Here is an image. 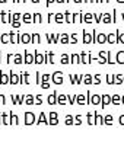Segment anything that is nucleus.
Here are the masks:
<instances>
[{
  "label": "nucleus",
  "instance_id": "f257e3e1",
  "mask_svg": "<svg viewBox=\"0 0 124 144\" xmlns=\"http://www.w3.org/2000/svg\"><path fill=\"white\" fill-rule=\"evenodd\" d=\"M25 124L26 125H29V124H32V122H35V116H34V114H31V112H26L25 114Z\"/></svg>",
  "mask_w": 124,
  "mask_h": 144
},
{
  "label": "nucleus",
  "instance_id": "c03bdc74",
  "mask_svg": "<svg viewBox=\"0 0 124 144\" xmlns=\"http://www.w3.org/2000/svg\"><path fill=\"white\" fill-rule=\"evenodd\" d=\"M120 124H121V125H124V115H121V116H120Z\"/></svg>",
  "mask_w": 124,
  "mask_h": 144
},
{
  "label": "nucleus",
  "instance_id": "20e7f679",
  "mask_svg": "<svg viewBox=\"0 0 124 144\" xmlns=\"http://www.w3.org/2000/svg\"><path fill=\"white\" fill-rule=\"evenodd\" d=\"M57 100H59V99H57V93H53V95L48 96V103H50V105H54Z\"/></svg>",
  "mask_w": 124,
  "mask_h": 144
},
{
  "label": "nucleus",
  "instance_id": "393cba45",
  "mask_svg": "<svg viewBox=\"0 0 124 144\" xmlns=\"http://www.w3.org/2000/svg\"><path fill=\"white\" fill-rule=\"evenodd\" d=\"M41 122H47V118H45V115H44V114H41V115H40V119H38V124H41Z\"/></svg>",
  "mask_w": 124,
  "mask_h": 144
},
{
  "label": "nucleus",
  "instance_id": "ea45409f",
  "mask_svg": "<svg viewBox=\"0 0 124 144\" xmlns=\"http://www.w3.org/2000/svg\"><path fill=\"white\" fill-rule=\"evenodd\" d=\"M77 103H85V99H83V96H82V95H79V96H77Z\"/></svg>",
  "mask_w": 124,
  "mask_h": 144
},
{
  "label": "nucleus",
  "instance_id": "2eb2a0df",
  "mask_svg": "<svg viewBox=\"0 0 124 144\" xmlns=\"http://www.w3.org/2000/svg\"><path fill=\"white\" fill-rule=\"evenodd\" d=\"M107 38H108V37H105V35H102V33H101L99 37H98V39H96V42H101V44H102V42H105V41H108Z\"/></svg>",
  "mask_w": 124,
  "mask_h": 144
},
{
  "label": "nucleus",
  "instance_id": "37998d69",
  "mask_svg": "<svg viewBox=\"0 0 124 144\" xmlns=\"http://www.w3.org/2000/svg\"><path fill=\"white\" fill-rule=\"evenodd\" d=\"M12 119H13V121H12V122H13V124H18V118H16V116H15V115H12Z\"/></svg>",
  "mask_w": 124,
  "mask_h": 144
},
{
  "label": "nucleus",
  "instance_id": "39448f33",
  "mask_svg": "<svg viewBox=\"0 0 124 144\" xmlns=\"http://www.w3.org/2000/svg\"><path fill=\"white\" fill-rule=\"evenodd\" d=\"M2 22L3 23H9V22H12V17L9 15H6L5 12H2Z\"/></svg>",
  "mask_w": 124,
  "mask_h": 144
},
{
  "label": "nucleus",
  "instance_id": "4be33fe9",
  "mask_svg": "<svg viewBox=\"0 0 124 144\" xmlns=\"http://www.w3.org/2000/svg\"><path fill=\"white\" fill-rule=\"evenodd\" d=\"M102 21H104L105 23H108V22H111V16H110V13H107V15H105Z\"/></svg>",
  "mask_w": 124,
  "mask_h": 144
},
{
  "label": "nucleus",
  "instance_id": "603ef678",
  "mask_svg": "<svg viewBox=\"0 0 124 144\" xmlns=\"http://www.w3.org/2000/svg\"><path fill=\"white\" fill-rule=\"evenodd\" d=\"M57 2H59V3H63V0H57Z\"/></svg>",
  "mask_w": 124,
  "mask_h": 144
},
{
  "label": "nucleus",
  "instance_id": "bb28decb",
  "mask_svg": "<svg viewBox=\"0 0 124 144\" xmlns=\"http://www.w3.org/2000/svg\"><path fill=\"white\" fill-rule=\"evenodd\" d=\"M64 15H66V21H67V22H73V19H72V15H70L69 12H66Z\"/></svg>",
  "mask_w": 124,
  "mask_h": 144
},
{
  "label": "nucleus",
  "instance_id": "5fc2aeb1",
  "mask_svg": "<svg viewBox=\"0 0 124 144\" xmlns=\"http://www.w3.org/2000/svg\"><path fill=\"white\" fill-rule=\"evenodd\" d=\"M51 2H53V0H48V3H51Z\"/></svg>",
  "mask_w": 124,
  "mask_h": 144
},
{
  "label": "nucleus",
  "instance_id": "4c0bfd02",
  "mask_svg": "<svg viewBox=\"0 0 124 144\" xmlns=\"http://www.w3.org/2000/svg\"><path fill=\"white\" fill-rule=\"evenodd\" d=\"M34 22H41V16H40L38 13H37V15L34 16Z\"/></svg>",
  "mask_w": 124,
  "mask_h": 144
},
{
  "label": "nucleus",
  "instance_id": "f3484780",
  "mask_svg": "<svg viewBox=\"0 0 124 144\" xmlns=\"http://www.w3.org/2000/svg\"><path fill=\"white\" fill-rule=\"evenodd\" d=\"M10 82H12V83H18V82H19V77H18L15 73H12V74H10Z\"/></svg>",
  "mask_w": 124,
  "mask_h": 144
},
{
  "label": "nucleus",
  "instance_id": "cd10ccee",
  "mask_svg": "<svg viewBox=\"0 0 124 144\" xmlns=\"http://www.w3.org/2000/svg\"><path fill=\"white\" fill-rule=\"evenodd\" d=\"M66 124L67 125H72L73 124V118L72 116H66Z\"/></svg>",
  "mask_w": 124,
  "mask_h": 144
},
{
  "label": "nucleus",
  "instance_id": "864d4df0",
  "mask_svg": "<svg viewBox=\"0 0 124 144\" xmlns=\"http://www.w3.org/2000/svg\"><path fill=\"white\" fill-rule=\"evenodd\" d=\"M32 2H34V3H37V2H38V0H32Z\"/></svg>",
  "mask_w": 124,
  "mask_h": 144
},
{
  "label": "nucleus",
  "instance_id": "72a5a7b5",
  "mask_svg": "<svg viewBox=\"0 0 124 144\" xmlns=\"http://www.w3.org/2000/svg\"><path fill=\"white\" fill-rule=\"evenodd\" d=\"M34 102H35V100H34L32 96H26V103H28V105H31V103H34Z\"/></svg>",
  "mask_w": 124,
  "mask_h": 144
},
{
  "label": "nucleus",
  "instance_id": "c9c22d12",
  "mask_svg": "<svg viewBox=\"0 0 124 144\" xmlns=\"http://www.w3.org/2000/svg\"><path fill=\"white\" fill-rule=\"evenodd\" d=\"M105 124H112V116H105Z\"/></svg>",
  "mask_w": 124,
  "mask_h": 144
},
{
  "label": "nucleus",
  "instance_id": "ddd939ff",
  "mask_svg": "<svg viewBox=\"0 0 124 144\" xmlns=\"http://www.w3.org/2000/svg\"><path fill=\"white\" fill-rule=\"evenodd\" d=\"M117 61L118 63H124V51H120L117 54Z\"/></svg>",
  "mask_w": 124,
  "mask_h": 144
},
{
  "label": "nucleus",
  "instance_id": "aec40b11",
  "mask_svg": "<svg viewBox=\"0 0 124 144\" xmlns=\"http://www.w3.org/2000/svg\"><path fill=\"white\" fill-rule=\"evenodd\" d=\"M92 19H94V16H92L91 13L85 15V22H92Z\"/></svg>",
  "mask_w": 124,
  "mask_h": 144
},
{
  "label": "nucleus",
  "instance_id": "b1692460",
  "mask_svg": "<svg viewBox=\"0 0 124 144\" xmlns=\"http://www.w3.org/2000/svg\"><path fill=\"white\" fill-rule=\"evenodd\" d=\"M59 103H61V105H64V103H66V96H64V95L59 96Z\"/></svg>",
  "mask_w": 124,
  "mask_h": 144
},
{
  "label": "nucleus",
  "instance_id": "a18cd8bd",
  "mask_svg": "<svg viewBox=\"0 0 124 144\" xmlns=\"http://www.w3.org/2000/svg\"><path fill=\"white\" fill-rule=\"evenodd\" d=\"M72 42H76V35H72V39H70Z\"/></svg>",
  "mask_w": 124,
  "mask_h": 144
},
{
  "label": "nucleus",
  "instance_id": "412c9836",
  "mask_svg": "<svg viewBox=\"0 0 124 144\" xmlns=\"http://www.w3.org/2000/svg\"><path fill=\"white\" fill-rule=\"evenodd\" d=\"M91 83H92V77L86 74V76H85V84H91Z\"/></svg>",
  "mask_w": 124,
  "mask_h": 144
},
{
  "label": "nucleus",
  "instance_id": "4d7b16f0",
  "mask_svg": "<svg viewBox=\"0 0 124 144\" xmlns=\"http://www.w3.org/2000/svg\"><path fill=\"white\" fill-rule=\"evenodd\" d=\"M120 2H121V0H120Z\"/></svg>",
  "mask_w": 124,
  "mask_h": 144
},
{
  "label": "nucleus",
  "instance_id": "5701e85b",
  "mask_svg": "<svg viewBox=\"0 0 124 144\" xmlns=\"http://www.w3.org/2000/svg\"><path fill=\"white\" fill-rule=\"evenodd\" d=\"M72 80H73V84H77V83L80 82V76H73Z\"/></svg>",
  "mask_w": 124,
  "mask_h": 144
},
{
  "label": "nucleus",
  "instance_id": "3c124183",
  "mask_svg": "<svg viewBox=\"0 0 124 144\" xmlns=\"http://www.w3.org/2000/svg\"><path fill=\"white\" fill-rule=\"evenodd\" d=\"M85 2H86V3H89V2H92V0H85Z\"/></svg>",
  "mask_w": 124,
  "mask_h": 144
},
{
  "label": "nucleus",
  "instance_id": "de8ad7c7",
  "mask_svg": "<svg viewBox=\"0 0 124 144\" xmlns=\"http://www.w3.org/2000/svg\"><path fill=\"white\" fill-rule=\"evenodd\" d=\"M76 124H80V116H76Z\"/></svg>",
  "mask_w": 124,
  "mask_h": 144
},
{
  "label": "nucleus",
  "instance_id": "f704fd0d",
  "mask_svg": "<svg viewBox=\"0 0 124 144\" xmlns=\"http://www.w3.org/2000/svg\"><path fill=\"white\" fill-rule=\"evenodd\" d=\"M95 118L98 119V121H96V124H104V119H102V118H101L98 114H95Z\"/></svg>",
  "mask_w": 124,
  "mask_h": 144
},
{
  "label": "nucleus",
  "instance_id": "8fccbe9b",
  "mask_svg": "<svg viewBox=\"0 0 124 144\" xmlns=\"http://www.w3.org/2000/svg\"><path fill=\"white\" fill-rule=\"evenodd\" d=\"M101 2H102V3H107V2H108V0H101Z\"/></svg>",
  "mask_w": 124,
  "mask_h": 144
},
{
  "label": "nucleus",
  "instance_id": "c756f323",
  "mask_svg": "<svg viewBox=\"0 0 124 144\" xmlns=\"http://www.w3.org/2000/svg\"><path fill=\"white\" fill-rule=\"evenodd\" d=\"M2 41H3V42H9V41H12V39L9 38V35H2Z\"/></svg>",
  "mask_w": 124,
  "mask_h": 144
},
{
  "label": "nucleus",
  "instance_id": "423d86ee",
  "mask_svg": "<svg viewBox=\"0 0 124 144\" xmlns=\"http://www.w3.org/2000/svg\"><path fill=\"white\" fill-rule=\"evenodd\" d=\"M53 80H54L56 83H61V73L60 71H57V73L53 74Z\"/></svg>",
  "mask_w": 124,
  "mask_h": 144
},
{
  "label": "nucleus",
  "instance_id": "9b49d317",
  "mask_svg": "<svg viewBox=\"0 0 124 144\" xmlns=\"http://www.w3.org/2000/svg\"><path fill=\"white\" fill-rule=\"evenodd\" d=\"M83 37H85V38H83V42H85V44H89V42L92 41V38H91V35L88 33V32H83Z\"/></svg>",
  "mask_w": 124,
  "mask_h": 144
},
{
  "label": "nucleus",
  "instance_id": "a878e982",
  "mask_svg": "<svg viewBox=\"0 0 124 144\" xmlns=\"http://www.w3.org/2000/svg\"><path fill=\"white\" fill-rule=\"evenodd\" d=\"M108 42H111V44H112V42H117V39H115V37H114L112 33L108 35Z\"/></svg>",
  "mask_w": 124,
  "mask_h": 144
},
{
  "label": "nucleus",
  "instance_id": "473e14b6",
  "mask_svg": "<svg viewBox=\"0 0 124 144\" xmlns=\"http://www.w3.org/2000/svg\"><path fill=\"white\" fill-rule=\"evenodd\" d=\"M107 82H108L110 84H112V83H114V77H112V74H108V77H107Z\"/></svg>",
  "mask_w": 124,
  "mask_h": 144
},
{
  "label": "nucleus",
  "instance_id": "c85d7f7f",
  "mask_svg": "<svg viewBox=\"0 0 124 144\" xmlns=\"http://www.w3.org/2000/svg\"><path fill=\"white\" fill-rule=\"evenodd\" d=\"M112 103H115V105H118V103H120V96H117V95H114V98H112Z\"/></svg>",
  "mask_w": 124,
  "mask_h": 144
},
{
  "label": "nucleus",
  "instance_id": "dca6fc26",
  "mask_svg": "<svg viewBox=\"0 0 124 144\" xmlns=\"http://www.w3.org/2000/svg\"><path fill=\"white\" fill-rule=\"evenodd\" d=\"M0 82H2V83L5 84V83H7V82H9V77H7L5 73H2V76H0Z\"/></svg>",
  "mask_w": 124,
  "mask_h": 144
},
{
  "label": "nucleus",
  "instance_id": "7c9ffc66",
  "mask_svg": "<svg viewBox=\"0 0 124 144\" xmlns=\"http://www.w3.org/2000/svg\"><path fill=\"white\" fill-rule=\"evenodd\" d=\"M94 116H95V115H91V114L88 115V122H89V124H95V121H94Z\"/></svg>",
  "mask_w": 124,
  "mask_h": 144
},
{
  "label": "nucleus",
  "instance_id": "7ed1b4c3",
  "mask_svg": "<svg viewBox=\"0 0 124 144\" xmlns=\"http://www.w3.org/2000/svg\"><path fill=\"white\" fill-rule=\"evenodd\" d=\"M44 61H45V57L42 55V54L35 52V63H37V64H41V63H44Z\"/></svg>",
  "mask_w": 124,
  "mask_h": 144
},
{
  "label": "nucleus",
  "instance_id": "1a4fd4ad",
  "mask_svg": "<svg viewBox=\"0 0 124 144\" xmlns=\"http://www.w3.org/2000/svg\"><path fill=\"white\" fill-rule=\"evenodd\" d=\"M32 21H34L32 15H29V13H25V15H24V22H26V23H31Z\"/></svg>",
  "mask_w": 124,
  "mask_h": 144
},
{
  "label": "nucleus",
  "instance_id": "a19ab883",
  "mask_svg": "<svg viewBox=\"0 0 124 144\" xmlns=\"http://www.w3.org/2000/svg\"><path fill=\"white\" fill-rule=\"evenodd\" d=\"M56 22H63V16L61 15H57L56 16Z\"/></svg>",
  "mask_w": 124,
  "mask_h": 144
},
{
  "label": "nucleus",
  "instance_id": "e433bc0d",
  "mask_svg": "<svg viewBox=\"0 0 124 144\" xmlns=\"http://www.w3.org/2000/svg\"><path fill=\"white\" fill-rule=\"evenodd\" d=\"M80 60H82V63H89V61H88V55H86V54H82Z\"/></svg>",
  "mask_w": 124,
  "mask_h": 144
},
{
  "label": "nucleus",
  "instance_id": "f03ea898",
  "mask_svg": "<svg viewBox=\"0 0 124 144\" xmlns=\"http://www.w3.org/2000/svg\"><path fill=\"white\" fill-rule=\"evenodd\" d=\"M26 64H31V63H35V58H34V55L29 52V51H26V54H25V60H24Z\"/></svg>",
  "mask_w": 124,
  "mask_h": 144
},
{
  "label": "nucleus",
  "instance_id": "9d476101",
  "mask_svg": "<svg viewBox=\"0 0 124 144\" xmlns=\"http://www.w3.org/2000/svg\"><path fill=\"white\" fill-rule=\"evenodd\" d=\"M57 122H59V119H57V114L53 112V114L50 115V124H57Z\"/></svg>",
  "mask_w": 124,
  "mask_h": 144
},
{
  "label": "nucleus",
  "instance_id": "6ab92c4d",
  "mask_svg": "<svg viewBox=\"0 0 124 144\" xmlns=\"http://www.w3.org/2000/svg\"><path fill=\"white\" fill-rule=\"evenodd\" d=\"M72 63H82V60H80V57L77 55V54H75V55H72Z\"/></svg>",
  "mask_w": 124,
  "mask_h": 144
},
{
  "label": "nucleus",
  "instance_id": "09e8293b",
  "mask_svg": "<svg viewBox=\"0 0 124 144\" xmlns=\"http://www.w3.org/2000/svg\"><path fill=\"white\" fill-rule=\"evenodd\" d=\"M82 2V0H75V3H80Z\"/></svg>",
  "mask_w": 124,
  "mask_h": 144
},
{
  "label": "nucleus",
  "instance_id": "a211bd4d",
  "mask_svg": "<svg viewBox=\"0 0 124 144\" xmlns=\"http://www.w3.org/2000/svg\"><path fill=\"white\" fill-rule=\"evenodd\" d=\"M22 61H24L22 55H19V54H18V55H15V63H16V64H21Z\"/></svg>",
  "mask_w": 124,
  "mask_h": 144
},
{
  "label": "nucleus",
  "instance_id": "6e6d98bb",
  "mask_svg": "<svg viewBox=\"0 0 124 144\" xmlns=\"http://www.w3.org/2000/svg\"><path fill=\"white\" fill-rule=\"evenodd\" d=\"M123 103H124V96H123Z\"/></svg>",
  "mask_w": 124,
  "mask_h": 144
},
{
  "label": "nucleus",
  "instance_id": "4468645a",
  "mask_svg": "<svg viewBox=\"0 0 124 144\" xmlns=\"http://www.w3.org/2000/svg\"><path fill=\"white\" fill-rule=\"evenodd\" d=\"M70 58H72V57H69V55H66V54H63V55H61V63L63 64H67V63H70L69 61Z\"/></svg>",
  "mask_w": 124,
  "mask_h": 144
},
{
  "label": "nucleus",
  "instance_id": "49530a36",
  "mask_svg": "<svg viewBox=\"0 0 124 144\" xmlns=\"http://www.w3.org/2000/svg\"><path fill=\"white\" fill-rule=\"evenodd\" d=\"M0 103H5V98L2 95H0Z\"/></svg>",
  "mask_w": 124,
  "mask_h": 144
},
{
  "label": "nucleus",
  "instance_id": "2f4dec72",
  "mask_svg": "<svg viewBox=\"0 0 124 144\" xmlns=\"http://www.w3.org/2000/svg\"><path fill=\"white\" fill-rule=\"evenodd\" d=\"M61 42L63 44H67L69 42V37H67V35H61Z\"/></svg>",
  "mask_w": 124,
  "mask_h": 144
},
{
  "label": "nucleus",
  "instance_id": "0eeeda50",
  "mask_svg": "<svg viewBox=\"0 0 124 144\" xmlns=\"http://www.w3.org/2000/svg\"><path fill=\"white\" fill-rule=\"evenodd\" d=\"M110 102H112L111 96H108V95H105V96H102V106H105V105H108Z\"/></svg>",
  "mask_w": 124,
  "mask_h": 144
},
{
  "label": "nucleus",
  "instance_id": "58836bf2",
  "mask_svg": "<svg viewBox=\"0 0 124 144\" xmlns=\"http://www.w3.org/2000/svg\"><path fill=\"white\" fill-rule=\"evenodd\" d=\"M80 21H82V19H80V15H79V13H76V15H75L73 22H80Z\"/></svg>",
  "mask_w": 124,
  "mask_h": 144
},
{
  "label": "nucleus",
  "instance_id": "79ce46f5",
  "mask_svg": "<svg viewBox=\"0 0 124 144\" xmlns=\"http://www.w3.org/2000/svg\"><path fill=\"white\" fill-rule=\"evenodd\" d=\"M34 42H40V37H38V35H37V33H35V35H34Z\"/></svg>",
  "mask_w": 124,
  "mask_h": 144
},
{
  "label": "nucleus",
  "instance_id": "6e6552de",
  "mask_svg": "<svg viewBox=\"0 0 124 144\" xmlns=\"http://www.w3.org/2000/svg\"><path fill=\"white\" fill-rule=\"evenodd\" d=\"M19 38H21L19 41H22L24 44H28V42L31 41V37H29V35H28V33H24V35H22V37H19Z\"/></svg>",
  "mask_w": 124,
  "mask_h": 144
},
{
  "label": "nucleus",
  "instance_id": "f8f14e48",
  "mask_svg": "<svg viewBox=\"0 0 124 144\" xmlns=\"http://www.w3.org/2000/svg\"><path fill=\"white\" fill-rule=\"evenodd\" d=\"M91 102H92V103H94V105H98V103H99V102H101V98H99V96H98V95H94V96H92V98H91Z\"/></svg>",
  "mask_w": 124,
  "mask_h": 144
}]
</instances>
